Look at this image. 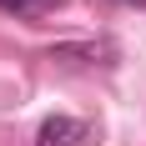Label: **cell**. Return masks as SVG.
<instances>
[{
    "instance_id": "obj_1",
    "label": "cell",
    "mask_w": 146,
    "mask_h": 146,
    "mask_svg": "<svg viewBox=\"0 0 146 146\" xmlns=\"http://www.w3.org/2000/svg\"><path fill=\"white\" fill-rule=\"evenodd\" d=\"M86 141H91V126L76 116H45L35 131V146H86Z\"/></svg>"
},
{
    "instance_id": "obj_2",
    "label": "cell",
    "mask_w": 146,
    "mask_h": 146,
    "mask_svg": "<svg viewBox=\"0 0 146 146\" xmlns=\"http://www.w3.org/2000/svg\"><path fill=\"white\" fill-rule=\"evenodd\" d=\"M56 0H0V10L5 15H40V10H50Z\"/></svg>"
},
{
    "instance_id": "obj_3",
    "label": "cell",
    "mask_w": 146,
    "mask_h": 146,
    "mask_svg": "<svg viewBox=\"0 0 146 146\" xmlns=\"http://www.w3.org/2000/svg\"><path fill=\"white\" fill-rule=\"evenodd\" d=\"M121 5H146V0H121Z\"/></svg>"
}]
</instances>
